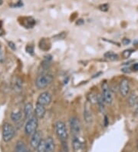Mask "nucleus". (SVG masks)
Wrapping results in <instances>:
<instances>
[{
	"label": "nucleus",
	"instance_id": "3",
	"mask_svg": "<svg viewBox=\"0 0 138 152\" xmlns=\"http://www.w3.org/2000/svg\"><path fill=\"white\" fill-rule=\"evenodd\" d=\"M38 119L39 118L35 115H32L31 118L28 119L26 126H25V132H26V134H28V135H32L36 132L38 124H39Z\"/></svg>",
	"mask_w": 138,
	"mask_h": 152
},
{
	"label": "nucleus",
	"instance_id": "9",
	"mask_svg": "<svg viewBox=\"0 0 138 152\" xmlns=\"http://www.w3.org/2000/svg\"><path fill=\"white\" fill-rule=\"evenodd\" d=\"M42 141V133H41L39 131H36L35 133L32 134L31 138V141H30V144H31V146L32 147V148L35 149L36 150L38 146L40 145L41 141Z\"/></svg>",
	"mask_w": 138,
	"mask_h": 152
},
{
	"label": "nucleus",
	"instance_id": "11",
	"mask_svg": "<svg viewBox=\"0 0 138 152\" xmlns=\"http://www.w3.org/2000/svg\"><path fill=\"white\" fill-rule=\"evenodd\" d=\"M46 109L45 107L42 104H39V103H37L36 105H35V115L39 119L42 118H44L45 115Z\"/></svg>",
	"mask_w": 138,
	"mask_h": 152
},
{
	"label": "nucleus",
	"instance_id": "23",
	"mask_svg": "<svg viewBox=\"0 0 138 152\" xmlns=\"http://www.w3.org/2000/svg\"><path fill=\"white\" fill-rule=\"evenodd\" d=\"M98 9H99V10H101V11L107 12V10H108V9H109L108 4H107V3L102 4V5H101V6H99V7H98Z\"/></svg>",
	"mask_w": 138,
	"mask_h": 152
},
{
	"label": "nucleus",
	"instance_id": "5",
	"mask_svg": "<svg viewBox=\"0 0 138 152\" xmlns=\"http://www.w3.org/2000/svg\"><path fill=\"white\" fill-rule=\"evenodd\" d=\"M70 129L73 137H77L81 132V123L78 118L76 117H72L69 121Z\"/></svg>",
	"mask_w": 138,
	"mask_h": 152
},
{
	"label": "nucleus",
	"instance_id": "7",
	"mask_svg": "<svg viewBox=\"0 0 138 152\" xmlns=\"http://www.w3.org/2000/svg\"><path fill=\"white\" fill-rule=\"evenodd\" d=\"M52 101V96L51 93L48 91H45V92L41 93L40 95L38 97L37 99V103L42 104V105L46 106L50 104V103Z\"/></svg>",
	"mask_w": 138,
	"mask_h": 152
},
{
	"label": "nucleus",
	"instance_id": "28",
	"mask_svg": "<svg viewBox=\"0 0 138 152\" xmlns=\"http://www.w3.org/2000/svg\"><path fill=\"white\" fill-rule=\"evenodd\" d=\"M122 43H123V45H128L131 43V39L124 38V39H123V40H122Z\"/></svg>",
	"mask_w": 138,
	"mask_h": 152
},
{
	"label": "nucleus",
	"instance_id": "35",
	"mask_svg": "<svg viewBox=\"0 0 138 152\" xmlns=\"http://www.w3.org/2000/svg\"><path fill=\"white\" fill-rule=\"evenodd\" d=\"M101 72H98L97 75H94L92 77V78H96V77H98V75H101Z\"/></svg>",
	"mask_w": 138,
	"mask_h": 152
},
{
	"label": "nucleus",
	"instance_id": "31",
	"mask_svg": "<svg viewBox=\"0 0 138 152\" xmlns=\"http://www.w3.org/2000/svg\"><path fill=\"white\" fill-rule=\"evenodd\" d=\"M9 47H10L12 49H13V50H15V44H14V43L12 42H9Z\"/></svg>",
	"mask_w": 138,
	"mask_h": 152
},
{
	"label": "nucleus",
	"instance_id": "25",
	"mask_svg": "<svg viewBox=\"0 0 138 152\" xmlns=\"http://www.w3.org/2000/svg\"><path fill=\"white\" fill-rule=\"evenodd\" d=\"M5 60V57H4V52L2 47L0 45V63H2Z\"/></svg>",
	"mask_w": 138,
	"mask_h": 152
},
{
	"label": "nucleus",
	"instance_id": "1",
	"mask_svg": "<svg viewBox=\"0 0 138 152\" xmlns=\"http://www.w3.org/2000/svg\"><path fill=\"white\" fill-rule=\"evenodd\" d=\"M54 80V77L52 75L48 74H42L38 76L35 80V86L38 89H44L49 86L52 83Z\"/></svg>",
	"mask_w": 138,
	"mask_h": 152
},
{
	"label": "nucleus",
	"instance_id": "34",
	"mask_svg": "<svg viewBox=\"0 0 138 152\" xmlns=\"http://www.w3.org/2000/svg\"><path fill=\"white\" fill-rule=\"evenodd\" d=\"M107 124H108V120H107V116H105V118H104V125H105V126H107Z\"/></svg>",
	"mask_w": 138,
	"mask_h": 152
},
{
	"label": "nucleus",
	"instance_id": "37",
	"mask_svg": "<svg viewBox=\"0 0 138 152\" xmlns=\"http://www.w3.org/2000/svg\"><path fill=\"white\" fill-rule=\"evenodd\" d=\"M23 152H31V151H29V150H28V149H26V150H25Z\"/></svg>",
	"mask_w": 138,
	"mask_h": 152
},
{
	"label": "nucleus",
	"instance_id": "38",
	"mask_svg": "<svg viewBox=\"0 0 138 152\" xmlns=\"http://www.w3.org/2000/svg\"><path fill=\"white\" fill-rule=\"evenodd\" d=\"M2 3H3V1H2V0H0V6L2 5Z\"/></svg>",
	"mask_w": 138,
	"mask_h": 152
},
{
	"label": "nucleus",
	"instance_id": "33",
	"mask_svg": "<svg viewBox=\"0 0 138 152\" xmlns=\"http://www.w3.org/2000/svg\"><path fill=\"white\" fill-rule=\"evenodd\" d=\"M84 20L83 19H79V20H77V22H76V24L78 25V26H80V25H83L84 24Z\"/></svg>",
	"mask_w": 138,
	"mask_h": 152
},
{
	"label": "nucleus",
	"instance_id": "14",
	"mask_svg": "<svg viewBox=\"0 0 138 152\" xmlns=\"http://www.w3.org/2000/svg\"><path fill=\"white\" fill-rule=\"evenodd\" d=\"M45 141V152H54L55 151V142L52 137H48Z\"/></svg>",
	"mask_w": 138,
	"mask_h": 152
},
{
	"label": "nucleus",
	"instance_id": "8",
	"mask_svg": "<svg viewBox=\"0 0 138 152\" xmlns=\"http://www.w3.org/2000/svg\"><path fill=\"white\" fill-rule=\"evenodd\" d=\"M130 83L129 81L126 78H123L120 81V86H119V90L121 94L123 97H127L130 93Z\"/></svg>",
	"mask_w": 138,
	"mask_h": 152
},
{
	"label": "nucleus",
	"instance_id": "27",
	"mask_svg": "<svg viewBox=\"0 0 138 152\" xmlns=\"http://www.w3.org/2000/svg\"><path fill=\"white\" fill-rule=\"evenodd\" d=\"M26 52H27L28 53H29V54L33 55L34 53L33 46H31V45H28V46L26 47Z\"/></svg>",
	"mask_w": 138,
	"mask_h": 152
},
{
	"label": "nucleus",
	"instance_id": "29",
	"mask_svg": "<svg viewBox=\"0 0 138 152\" xmlns=\"http://www.w3.org/2000/svg\"><path fill=\"white\" fill-rule=\"evenodd\" d=\"M62 144H63V148H64V152H68V145H67L66 141H62Z\"/></svg>",
	"mask_w": 138,
	"mask_h": 152
},
{
	"label": "nucleus",
	"instance_id": "17",
	"mask_svg": "<svg viewBox=\"0 0 138 152\" xmlns=\"http://www.w3.org/2000/svg\"><path fill=\"white\" fill-rule=\"evenodd\" d=\"M104 58L109 61H118L119 59V56L113 52H107L104 54Z\"/></svg>",
	"mask_w": 138,
	"mask_h": 152
},
{
	"label": "nucleus",
	"instance_id": "26",
	"mask_svg": "<svg viewBox=\"0 0 138 152\" xmlns=\"http://www.w3.org/2000/svg\"><path fill=\"white\" fill-rule=\"evenodd\" d=\"M65 36H66V35H65L64 32H61V33L58 34V35H56L55 36H54V38H55V39H63L65 38Z\"/></svg>",
	"mask_w": 138,
	"mask_h": 152
},
{
	"label": "nucleus",
	"instance_id": "30",
	"mask_svg": "<svg viewBox=\"0 0 138 152\" xmlns=\"http://www.w3.org/2000/svg\"><path fill=\"white\" fill-rule=\"evenodd\" d=\"M132 69L135 72H137L138 71V63H134L132 65Z\"/></svg>",
	"mask_w": 138,
	"mask_h": 152
},
{
	"label": "nucleus",
	"instance_id": "13",
	"mask_svg": "<svg viewBox=\"0 0 138 152\" xmlns=\"http://www.w3.org/2000/svg\"><path fill=\"white\" fill-rule=\"evenodd\" d=\"M33 105L30 102H28L24 106V115L26 119H28L33 115Z\"/></svg>",
	"mask_w": 138,
	"mask_h": 152
},
{
	"label": "nucleus",
	"instance_id": "10",
	"mask_svg": "<svg viewBox=\"0 0 138 152\" xmlns=\"http://www.w3.org/2000/svg\"><path fill=\"white\" fill-rule=\"evenodd\" d=\"M72 146L74 152H83L85 148L84 143L78 138V137H73L72 140Z\"/></svg>",
	"mask_w": 138,
	"mask_h": 152
},
{
	"label": "nucleus",
	"instance_id": "32",
	"mask_svg": "<svg viewBox=\"0 0 138 152\" xmlns=\"http://www.w3.org/2000/svg\"><path fill=\"white\" fill-rule=\"evenodd\" d=\"M122 72H126V73H129L131 72V71H130V69H128V68H123V69H122Z\"/></svg>",
	"mask_w": 138,
	"mask_h": 152
},
{
	"label": "nucleus",
	"instance_id": "15",
	"mask_svg": "<svg viewBox=\"0 0 138 152\" xmlns=\"http://www.w3.org/2000/svg\"><path fill=\"white\" fill-rule=\"evenodd\" d=\"M138 102V95L135 92H132L128 97V105L134 107Z\"/></svg>",
	"mask_w": 138,
	"mask_h": 152
},
{
	"label": "nucleus",
	"instance_id": "36",
	"mask_svg": "<svg viewBox=\"0 0 138 152\" xmlns=\"http://www.w3.org/2000/svg\"><path fill=\"white\" fill-rule=\"evenodd\" d=\"M136 112L137 113H138V102H137V104H136Z\"/></svg>",
	"mask_w": 138,
	"mask_h": 152
},
{
	"label": "nucleus",
	"instance_id": "19",
	"mask_svg": "<svg viewBox=\"0 0 138 152\" xmlns=\"http://www.w3.org/2000/svg\"><path fill=\"white\" fill-rule=\"evenodd\" d=\"M26 146L24 142L22 141H18L15 146V152H23L25 150H26Z\"/></svg>",
	"mask_w": 138,
	"mask_h": 152
},
{
	"label": "nucleus",
	"instance_id": "6",
	"mask_svg": "<svg viewBox=\"0 0 138 152\" xmlns=\"http://www.w3.org/2000/svg\"><path fill=\"white\" fill-rule=\"evenodd\" d=\"M102 97L104 102L107 104H111L113 102V95L110 91L107 82H104L102 84Z\"/></svg>",
	"mask_w": 138,
	"mask_h": 152
},
{
	"label": "nucleus",
	"instance_id": "16",
	"mask_svg": "<svg viewBox=\"0 0 138 152\" xmlns=\"http://www.w3.org/2000/svg\"><path fill=\"white\" fill-rule=\"evenodd\" d=\"M10 117H11V119L12 121H14V122H18V121H20L22 118V111H13V112H12Z\"/></svg>",
	"mask_w": 138,
	"mask_h": 152
},
{
	"label": "nucleus",
	"instance_id": "21",
	"mask_svg": "<svg viewBox=\"0 0 138 152\" xmlns=\"http://www.w3.org/2000/svg\"><path fill=\"white\" fill-rule=\"evenodd\" d=\"M36 152H45V140L41 141L40 145L37 148Z\"/></svg>",
	"mask_w": 138,
	"mask_h": 152
},
{
	"label": "nucleus",
	"instance_id": "4",
	"mask_svg": "<svg viewBox=\"0 0 138 152\" xmlns=\"http://www.w3.org/2000/svg\"><path fill=\"white\" fill-rule=\"evenodd\" d=\"M15 134V128L9 123L6 122L2 126V138L3 141H9L12 139Z\"/></svg>",
	"mask_w": 138,
	"mask_h": 152
},
{
	"label": "nucleus",
	"instance_id": "22",
	"mask_svg": "<svg viewBox=\"0 0 138 152\" xmlns=\"http://www.w3.org/2000/svg\"><path fill=\"white\" fill-rule=\"evenodd\" d=\"M134 51L132 49H127V50H124L122 53V56H123V58H128L130 56H131V54L133 53Z\"/></svg>",
	"mask_w": 138,
	"mask_h": 152
},
{
	"label": "nucleus",
	"instance_id": "18",
	"mask_svg": "<svg viewBox=\"0 0 138 152\" xmlns=\"http://www.w3.org/2000/svg\"><path fill=\"white\" fill-rule=\"evenodd\" d=\"M39 47H40L42 50L48 51L50 48V47H51V44H50V42L48 40L42 39L40 41V43H39Z\"/></svg>",
	"mask_w": 138,
	"mask_h": 152
},
{
	"label": "nucleus",
	"instance_id": "12",
	"mask_svg": "<svg viewBox=\"0 0 138 152\" xmlns=\"http://www.w3.org/2000/svg\"><path fill=\"white\" fill-rule=\"evenodd\" d=\"M84 119L88 124H91L93 121V115L91 111L88 106V103L85 104V109H84Z\"/></svg>",
	"mask_w": 138,
	"mask_h": 152
},
{
	"label": "nucleus",
	"instance_id": "24",
	"mask_svg": "<svg viewBox=\"0 0 138 152\" xmlns=\"http://www.w3.org/2000/svg\"><path fill=\"white\" fill-rule=\"evenodd\" d=\"M22 81L20 79H17L16 82H15V88L17 89V90H22Z\"/></svg>",
	"mask_w": 138,
	"mask_h": 152
},
{
	"label": "nucleus",
	"instance_id": "20",
	"mask_svg": "<svg viewBox=\"0 0 138 152\" xmlns=\"http://www.w3.org/2000/svg\"><path fill=\"white\" fill-rule=\"evenodd\" d=\"M97 102H98V106H99L100 111L101 112H103L104 110V100L102 95H98V98H97Z\"/></svg>",
	"mask_w": 138,
	"mask_h": 152
},
{
	"label": "nucleus",
	"instance_id": "2",
	"mask_svg": "<svg viewBox=\"0 0 138 152\" xmlns=\"http://www.w3.org/2000/svg\"><path fill=\"white\" fill-rule=\"evenodd\" d=\"M55 132L58 137L62 141H67L68 137V131H67L66 125L61 121H58L55 123Z\"/></svg>",
	"mask_w": 138,
	"mask_h": 152
}]
</instances>
